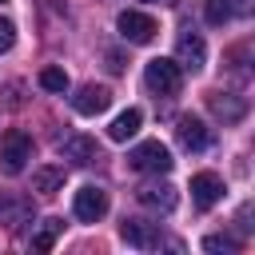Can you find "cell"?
<instances>
[{
    "mask_svg": "<svg viewBox=\"0 0 255 255\" xmlns=\"http://www.w3.org/2000/svg\"><path fill=\"white\" fill-rule=\"evenodd\" d=\"M171 151L159 143V139H143V143H135L131 151H128V167L131 171H139V175H167L171 171Z\"/></svg>",
    "mask_w": 255,
    "mask_h": 255,
    "instance_id": "cell-1",
    "label": "cell"
},
{
    "mask_svg": "<svg viewBox=\"0 0 255 255\" xmlns=\"http://www.w3.org/2000/svg\"><path fill=\"white\" fill-rule=\"evenodd\" d=\"M143 84H147V92H155V96H175V92L183 88V68H179L175 60L155 56V60H147V68H143Z\"/></svg>",
    "mask_w": 255,
    "mask_h": 255,
    "instance_id": "cell-2",
    "label": "cell"
},
{
    "mask_svg": "<svg viewBox=\"0 0 255 255\" xmlns=\"http://www.w3.org/2000/svg\"><path fill=\"white\" fill-rule=\"evenodd\" d=\"M28 159H32V135L28 131H8L4 135V143H0V167L8 171V175H20L24 167H28Z\"/></svg>",
    "mask_w": 255,
    "mask_h": 255,
    "instance_id": "cell-3",
    "label": "cell"
},
{
    "mask_svg": "<svg viewBox=\"0 0 255 255\" xmlns=\"http://www.w3.org/2000/svg\"><path fill=\"white\" fill-rule=\"evenodd\" d=\"M116 28H120V36H124L128 44H151L155 32H159V24H155L147 12H135V8L120 12V16H116Z\"/></svg>",
    "mask_w": 255,
    "mask_h": 255,
    "instance_id": "cell-4",
    "label": "cell"
},
{
    "mask_svg": "<svg viewBox=\"0 0 255 255\" xmlns=\"http://www.w3.org/2000/svg\"><path fill=\"white\" fill-rule=\"evenodd\" d=\"M72 211H76V219H84V223L104 219V215H108V191L96 187V183H84V187L76 191V199H72Z\"/></svg>",
    "mask_w": 255,
    "mask_h": 255,
    "instance_id": "cell-5",
    "label": "cell"
},
{
    "mask_svg": "<svg viewBox=\"0 0 255 255\" xmlns=\"http://www.w3.org/2000/svg\"><path fill=\"white\" fill-rule=\"evenodd\" d=\"M175 139H179L183 151H207L211 147V128L195 116H179L175 120Z\"/></svg>",
    "mask_w": 255,
    "mask_h": 255,
    "instance_id": "cell-6",
    "label": "cell"
},
{
    "mask_svg": "<svg viewBox=\"0 0 255 255\" xmlns=\"http://www.w3.org/2000/svg\"><path fill=\"white\" fill-rule=\"evenodd\" d=\"M219 199H223V179H219L215 171H199V175H191V203H195L199 211L215 207Z\"/></svg>",
    "mask_w": 255,
    "mask_h": 255,
    "instance_id": "cell-7",
    "label": "cell"
},
{
    "mask_svg": "<svg viewBox=\"0 0 255 255\" xmlns=\"http://www.w3.org/2000/svg\"><path fill=\"white\" fill-rule=\"evenodd\" d=\"M60 155L76 167H88V163L100 159V143L92 135H68V139H60Z\"/></svg>",
    "mask_w": 255,
    "mask_h": 255,
    "instance_id": "cell-8",
    "label": "cell"
},
{
    "mask_svg": "<svg viewBox=\"0 0 255 255\" xmlns=\"http://www.w3.org/2000/svg\"><path fill=\"white\" fill-rule=\"evenodd\" d=\"M120 239H124V243H131V247H139V251H151V247H159V243H163L159 227H155V223H143V219H124Z\"/></svg>",
    "mask_w": 255,
    "mask_h": 255,
    "instance_id": "cell-9",
    "label": "cell"
},
{
    "mask_svg": "<svg viewBox=\"0 0 255 255\" xmlns=\"http://www.w3.org/2000/svg\"><path fill=\"white\" fill-rule=\"evenodd\" d=\"M203 60H207L203 36H195V32H183V36H179V44H175V64H179L183 72H199V68H203Z\"/></svg>",
    "mask_w": 255,
    "mask_h": 255,
    "instance_id": "cell-10",
    "label": "cell"
},
{
    "mask_svg": "<svg viewBox=\"0 0 255 255\" xmlns=\"http://www.w3.org/2000/svg\"><path fill=\"white\" fill-rule=\"evenodd\" d=\"M108 104H112V92H108L104 84H84V88L72 96V108H76L80 116H100V112H108Z\"/></svg>",
    "mask_w": 255,
    "mask_h": 255,
    "instance_id": "cell-11",
    "label": "cell"
},
{
    "mask_svg": "<svg viewBox=\"0 0 255 255\" xmlns=\"http://www.w3.org/2000/svg\"><path fill=\"white\" fill-rule=\"evenodd\" d=\"M135 199H139L143 207H151V211H171L179 195H175L171 183H143V187L135 191Z\"/></svg>",
    "mask_w": 255,
    "mask_h": 255,
    "instance_id": "cell-12",
    "label": "cell"
},
{
    "mask_svg": "<svg viewBox=\"0 0 255 255\" xmlns=\"http://www.w3.org/2000/svg\"><path fill=\"white\" fill-rule=\"evenodd\" d=\"M139 124H143V112H139V108H128V112H120V116L108 124V139L124 143V139H131V135L139 131Z\"/></svg>",
    "mask_w": 255,
    "mask_h": 255,
    "instance_id": "cell-13",
    "label": "cell"
},
{
    "mask_svg": "<svg viewBox=\"0 0 255 255\" xmlns=\"http://www.w3.org/2000/svg\"><path fill=\"white\" fill-rule=\"evenodd\" d=\"M207 104H211V112H215L223 124H235V120H243V112H247V104H243L239 96H227V92H215Z\"/></svg>",
    "mask_w": 255,
    "mask_h": 255,
    "instance_id": "cell-14",
    "label": "cell"
},
{
    "mask_svg": "<svg viewBox=\"0 0 255 255\" xmlns=\"http://www.w3.org/2000/svg\"><path fill=\"white\" fill-rule=\"evenodd\" d=\"M32 187H36L40 195H56V191L64 187V167H60V163L36 167V171H32Z\"/></svg>",
    "mask_w": 255,
    "mask_h": 255,
    "instance_id": "cell-15",
    "label": "cell"
},
{
    "mask_svg": "<svg viewBox=\"0 0 255 255\" xmlns=\"http://www.w3.org/2000/svg\"><path fill=\"white\" fill-rule=\"evenodd\" d=\"M0 219H4L8 227L28 223V219H32V199H4V195H0Z\"/></svg>",
    "mask_w": 255,
    "mask_h": 255,
    "instance_id": "cell-16",
    "label": "cell"
},
{
    "mask_svg": "<svg viewBox=\"0 0 255 255\" xmlns=\"http://www.w3.org/2000/svg\"><path fill=\"white\" fill-rule=\"evenodd\" d=\"M60 231H64V219H44L36 227V235H32V251H52V243L60 239Z\"/></svg>",
    "mask_w": 255,
    "mask_h": 255,
    "instance_id": "cell-17",
    "label": "cell"
},
{
    "mask_svg": "<svg viewBox=\"0 0 255 255\" xmlns=\"http://www.w3.org/2000/svg\"><path fill=\"white\" fill-rule=\"evenodd\" d=\"M40 88L64 96V92H68V72H64V68H44V72H40Z\"/></svg>",
    "mask_w": 255,
    "mask_h": 255,
    "instance_id": "cell-18",
    "label": "cell"
},
{
    "mask_svg": "<svg viewBox=\"0 0 255 255\" xmlns=\"http://www.w3.org/2000/svg\"><path fill=\"white\" fill-rule=\"evenodd\" d=\"M203 16H207V24H227L231 20V0H203Z\"/></svg>",
    "mask_w": 255,
    "mask_h": 255,
    "instance_id": "cell-19",
    "label": "cell"
},
{
    "mask_svg": "<svg viewBox=\"0 0 255 255\" xmlns=\"http://www.w3.org/2000/svg\"><path fill=\"white\" fill-rule=\"evenodd\" d=\"M203 251H235V239L231 235H207L203 239Z\"/></svg>",
    "mask_w": 255,
    "mask_h": 255,
    "instance_id": "cell-20",
    "label": "cell"
},
{
    "mask_svg": "<svg viewBox=\"0 0 255 255\" xmlns=\"http://www.w3.org/2000/svg\"><path fill=\"white\" fill-rule=\"evenodd\" d=\"M12 44H16V24L12 20H0V56L12 52Z\"/></svg>",
    "mask_w": 255,
    "mask_h": 255,
    "instance_id": "cell-21",
    "label": "cell"
},
{
    "mask_svg": "<svg viewBox=\"0 0 255 255\" xmlns=\"http://www.w3.org/2000/svg\"><path fill=\"white\" fill-rule=\"evenodd\" d=\"M255 0H231V16H251Z\"/></svg>",
    "mask_w": 255,
    "mask_h": 255,
    "instance_id": "cell-22",
    "label": "cell"
},
{
    "mask_svg": "<svg viewBox=\"0 0 255 255\" xmlns=\"http://www.w3.org/2000/svg\"><path fill=\"white\" fill-rule=\"evenodd\" d=\"M0 4H8V0H0Z\"/></svg>",
    "mask_w": 255,
    "mask_h": 255,
    "instance_id": "cell-23",
    "label": "cell"
},
{
    "mask_svg": "<svg viewBox=\"0 0 255 255\" xmlns=\"http://www.w3.org/2000/svg\"><path fill=\"white\" fill-rule=\"evenodd\" d=\"M147 4H151V0H147Z\"/></svg>",
    "mask_w": 255,
    "mask_h": 255,
    "instance_id": "cell-24",
    "label": "cell"
}]
</instances>
